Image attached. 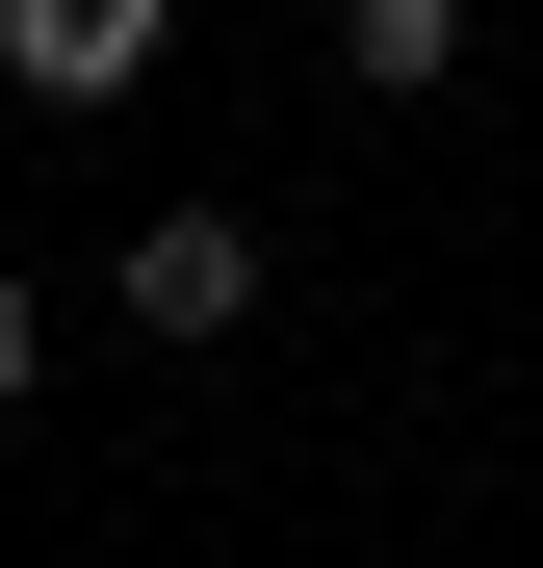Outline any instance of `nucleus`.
Here are the masks:
<instances>
[{
  "mask_svg": "<svg viewBox=\"0 0 543 568\" xmlns=\"http://www.w3.org/2000/svg\"><path fill=\"white\" fill-rule=\"evenodd\" d=\"M233 311H259V233L233 207H155L130 233V336H233Z\"/></svg>",
  "mask_w": 543,
  "mask_h": 568,
  "instance_id": "nucleus-2",
  "label": "nucleus"
},
{
  "mask_svg": "<svg viewBox=\"0 0 543 568\" xmlns=\"http://www.w3.org/2000/svg\"><path fill=\"white\" fill-rule=\"evenodd\" d=\"M440 52H466V0H336V78H362V104H414Z\"/></svg>",
  "mask_w": 543,
  "mask_h": 568,
  "instance_id": "nucleus-3",
  "label": "nucleus"
},
{
  "mask_svg": "<svg viewBox=\"0 0 543 568\" xmlns=\"http://www.w3.org/2000/svg\"><path fill=\"white\" fill-rule=\"evenodd\" d=\"M155 27H181V0H0V78H27V104H130Z\"/></svg>",
  "mask_w": 543,
  "mask_h": 568,
  "instance_id": "nucleus-1",
  "label": "nucleus"
},
{
  "mask_svg": "<svg viewBox=\"0 0 543 568\" xmlns=\"http://www.w3.org/2000/svg\"><path fill=\"white\" fill-rule=\"evenodd\" d=\"M27 362H52V311H27V284H0V414H27Z\"/></svg>",
  "mask_w": 543,
  "mask_h": 568,
  "instance_id": "nucleus-4",
  "label": "nucleus"
}]
</instances>
